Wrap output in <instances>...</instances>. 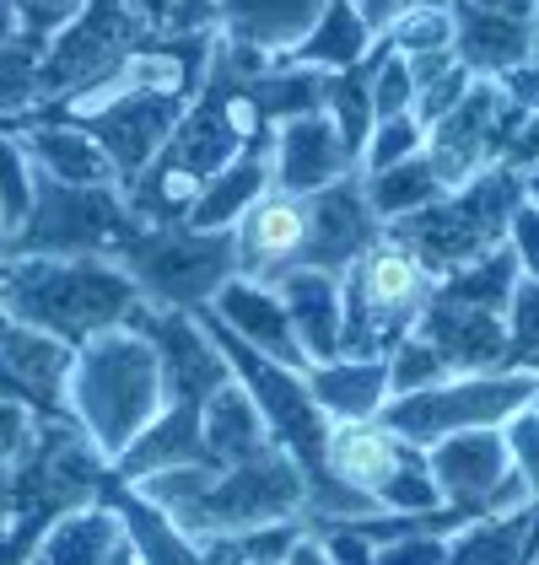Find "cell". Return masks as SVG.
<instances>
[{
	"instance_id": "cell-41",
	"label": "cell",
	"mask_w": 539,
	"mask_h": 565,
	"mask_svg": "<svg viewBox=\"0 0 539 565\" xmlns=\"http://www.w3.org/2000/svg\"><path fill=\"white\" fill-rule=\"evenodd\" d=\"M507 372H539V280L524 275L507 302Z\"/></svg>"
},
{
	"instance_id": "cell-20",
	"label": "cell",
	"mask_w": 539,
	"mask_h": 565,
	"mask_svg": "<svg viewBox=\"0 0 539 565\" xmlns=\"http://www.w3.org/2000/svg\"><path fill=\"white\" fill-rule=\"evenodd\" d=\"M0 361L17 377V388H22L28 409L39 420L65 415V383H71V361H76V350L65 340H54L44 329H28L11 312H0Z\"/></svg>"
},
{
	"instance_id": "cell-34",
	"label": "cell",
	"mask_w": 539,
	"mask_h": 565,
	"mask_svg": "<svg viewBox=\"0 0 539 565\" xmlns=\"http://www.w3.org/2000/svg\"><path fill=\"white\" fill-rule=\"evenodd\" d=\"M361 189H367V205H372V216L383 221V226L415 216V211H426V205H437L448 194V183L426 162V151L404 157V162L383 168V173H361Z\"/></svg>"
},
{
	"instance_id": "cell-36",
	"label": "cell",
	"mask_w": 539,
	"mask_h": 565,
	"mask_svg": "<svg viewBox=\"0 0 539 565\" xmlns=\"http://www.w3.org/2000/svg\"><path fill=\"white\" fill-rule=\"evenodd\" d=\"M308 533V522H265V527H237V533H211L194 539L205 565H286V555L297 550V539Z\"/></svg>"
},
{
	"instance_id": "cell-21",
	"label": "cell",
	"mask_w": 539,
	"mask_h": 565,
	"mask_svg": "<svg viewBox=\"0 0 539 565\" xmlns=\"http://www.w3.org/2000/svg\"><path fill=\"white\" fill-rule=\"evenodd\" d=\"M453 11V54L469 76L501 82L507 71L535 60V28L518 17H496V11H475L464 0H448Z\"/></svg>"
},
{
	"instance_id": "cell-9",
	"label": "cell",
	"mask_w": 539,
	"mask_h": 565,
	"mask_svg": "<svg viewBox=\"0 0 539 565\" xmlns=\"http://www.w3.org/2000/svg\"><path fill=\"white\" fill-rule=\"evenodd\" d=\"M329 475L367 495L378 512H426L443 507L426 447L394 436L383 420H335L329 431Z\"/></svg>"
},
{
	"instance_id": "cell-7",
	"label": "cell",
	"mask_w": 539,
	"mask_h": 565,
	"mask_svg": "<svg viewBox=\"0 0 539 565\" xmlns=\"http://www.w3.org/2000/svg\"><path fill=\"white\" fill-rule=\"evenodd\" d=\"M151 39H157V28L146 22L140 0H87L44 44V60H39V108L97 87L103 76L130 65Z\"/></svg>"
},
{
	"instance_id": "cell-22",
	"label": "cell",
	"mask_w": 539,
	"mask_h": 565,
	"mask_svg": "<svg viewBox=\"0 0 539 565\" xmlns=\"http://www.w3.org/2000/svg\"><path fill=\"white\" fill-rule=\"evenodd\" d=\"M200 409H205V404H162V415L114 458V479L140 484L146 475L183 469V463H205V469H211V458H205V431H200Z\"/></svg>"
},
{
	"instance_id": "cell-57",
	"label": "cell",
	"mask_w": 539,
	"mask_h": 565,
	"mask_svg": "<svg viewBox=\"0 0 539 565\" xmlns=\"http://www.w3.org/2000/svg\"><path fill=\"white\" fill-rule=\"evenodd\" d=\"M529 205H539V168H529Z\"/></svg>"
},
{
	"instance_id": "cell-47",
	"label": "cell",
	"mask_w": 539,
	"mask_h": 565,
	"mask_svg": "<svg viewBox=\"0 0 539 565\" xmlns=\"http://www.w3.org/2000/svg\"><path fill=\"white\" fill-rule=\"evenodd\" d=\"M448 561V539H426V533H410V539H389L372 550V565H443Z\"/></svg>"
},
{
	"instance_id": "cell-55",
	"label": "cell",
	"mask_w": 539,
	"mask_h": 565,
	"mask_svg": "<svg viewBox=\"0 0 539 565\" xmlns=\"http://www.w3.org/2000/svg\"><path fill=\"white\" fill-rule=\"evenodd\" d=\"M11 33H22V28H17V6H11V0H0V44H6Z\"/></svg>"
},
{
	"instance_id": "cell-12",
	"label": "cell",
	"mask_w": 539,
	"mask_h": 565,
	"mask_svg": "<svg viewBox=\"0 0 539 565\" xmlns=\"http://www.w3.org/2000/svg\"><path fill=\"white\" fill-rule=\"evenodd\" d=\"M524 130V108H512L507 103V92L501 82H486V76H475V87L458 97V108L443 114L432 130H426V162L437 168V178L458 189V183H469L475 173H486L496 168L501 157H507V146H512V135Z\"/></svg>"
},
{
	"instance_id": "cell-11",
	"label": "cell",
	"mask_w": 539,
	"mask_h": 565,
	"mask_svg": "<svg viewBox=\"0 0 539 565\" xmlns=\"http://www.w3.org/2000/svg\"><path fill=\"white\" fill-rule=\"evenodd\" d=\"M303 512H308V479H303V469L281 447H265L260 458H249L237 469H222L211 479V490L200 501H189L173 522L189 539H211V533H237V527L292 522Z\"/></svg>"
},
{
	"instance_id": "cell-44",
	"label": "cell",
	"mask_w": 539,
	"mask_h": 565,
	"mask_svg": "<svg viewBox=\"0 0 539 565\" xmlns=\"http://www.w3.org/2000/svg\"><path fill=\"white\" fill-rule=\"evenodd\" d=\"M415 103V76H410V60L404 54H389L372 76V125L378 119H394V114H410Z\"/></svg>"
},
{
	"instance_id": "cell-31",
	"label": "cell",
	"mask_w": 539,
	"mask_h": 565,
	"mask_svg": "<svg viewBox=\"0 0 539 565\" xmlns=\"http://www.w3.org/2000/svg\"><path fill=\"white\" fill-rule=\"evenodd\" d=\"M119 539H125L119 512L108 501H92V507H76L60 522H49L44 539L33 544V555L22 565H103Z\"/></svg>"
},
{
	"instance_id": "cell-30",
	"label": "cell",
	"mask_w": 539,
	"mask_h": 565,
	"mask_svg": "<svg viewBox=\"0 0 539 565\" xmlns=\"http://www.w3.org/2000/svg\"><path fill=\"white\" fill-rule=\"evenodd\" d=\"M378 44V33L367 28L351 0H324L318 22L308 28V39L297 49H286L275 65H297V71H351L357 60H367V49Z\"/></svg>"
},
{
	"instance_id": "cell-32",
	"label": "cell",
	"mask_w": 539,
	"mask_h": 565,
	"mask_svg": "<svg viewBox=\"0 0 539 565\" xmlns=\"http://www.w3.org/2000/svg\"><path fill=\"white\" fill-rule=\"evenodd\" d=\"M389 54H394V44L378 39L367 49V60H357L351 71H324V114L335 119V130H340L351 157H361V146L372 135V76Z\"/></svg>"
},
{
	"instance_id": "cell-48",
	"label": "cell",
	"mask_w": 539,
	"mask_h": 565,
	"mask_svg": "<svg viewBox=\"0 0 539 565\" xmlns=\"http://www.w3.org/2000/svg\"><path fill=\"white\" fill-rule=\"evenodd\" d=\"M507 243H512V254H518V264H524V275H535V280H539V205H529V200H524V211L512 216Z\"/></svg>"
},
{
	"instance_id": "cell-16",
	"label": "cell",
	"mask_w": 539,
	"mask_h": 565,
	"mask_svg": "<svg viewBox=\"0 0 539 565\" xmlns=\"http://www.w3.org/2000/svg\"><path fill=\"white\" fill-rule=\"evenodd\" d=\"M265 157H270V189L297 194V200H308L318 189L340 183L346 173H357V157L346 151V140H340L329 114L286 119V125L275 130Z\"/></svg>"
},
{
	"instance_id": "cell-54",
	"label": "cell",
	"mask_w": 539,
	"mask_h": 565,
	"mask_svg": "<svg viewBox=\"0 0 539 565\" xmlns=\"http://www.w3.org/2000/svg\"><path fill=\"white\" fill-rule=\"evenodd\" d=\"M286 565H335V561L324 555V544H318L314 533H303V539H297V550L286 555Z\"/></svg>"
},
{
	"instance_id": "cell-1",
	"label": "cell",
	"mask_w": 539,
	"mask_h": 565,
	"mask_svg": "<svg viewBox=\"0 0 539 565\" xmlns=\"http://www.w3.org/2000/svg\"><path fill=\"white\" fill-rule=\"evenodd\" d=\"M135 302H140V291L114 259L6 254L0 264V312L65 340L71 350L108 329H125Z\"/></svg>"
},
{
	"instance_id": "cell-33",
	"label": "cell",
	"mask_w": 539,
	"mask_h": 565,
	"mask_svg": "<svg viewBox=\"0 0 539 565\" xmlns=\"http://www.w3.org/2000/svg\"><path fill=\"white\" fill-rule=\"evenodd\" d=\"M265 194H270V157H237V162H226L222 173L200 189V200L189 211V226L232 232L237 221L249 216V205L265 200Z\"/></svg>"
},
{
	"instance_id": "cell-6",
	"label": "cell",
	"mask_w": 539,
	"mask_h": 565,
	"mask_svg": "<svg viewBox=\"0 0 539 565\" xmlns=\"http://www.w3.org/2000/svg\"><path fill=\"white\" fill-rule=\"evenodd\" d=\"M432 286L437 280L410 259L394 237H378L340 275V355L389 361L415 334Z\"/></svg>"
},
{
	"instance_id": "cell-3",
	"label": "cell",
	"mask_w": 539,
	"mask_h": 565,
	"mask_svg": "<svg viewBox=\"0 0 539 565\" xmlns=\"http://www.w3.org/2000/svg\"><path fill=\"white\" fill-rule=\"evenodd\" d=\"M65 415L114 463L162 415V377H157L151 345L135 329H108L87 345H76L71 383H65Z\"/></svg>"
},
{
	"instance_id": "cell-23",
	"label": "cell",
	"mask_w": 539,
	"mask_h": 565,
	"mask_svg": "<svg viewBox=\"0 0 539 565\" xmlns=\"http://www.w3.org/2000/svg\"><path fill=\"white\" fill-rule=\"evenodd\" d=\"M324 0H216V33L281 60L286 49L308 39Z\"/></svg>"
},
{
	"instance_id": "cell-14",
	"label": "cell",
	"mask_w": 539,
	"mask_h": 565,
	"mask_svg": "<svg viewBox=\"0 0 539 565\" xmlns=\"http://www.w3.org/2000/svg\"><path fill=\"white\" fill-rule=\"evenodd\" d=\"M432 458V479L443 490V501L458 507H475V512H518L529 507V484L512 469V452H507V436L501 426H480V431H458L443 436L437 447H426Z\"/></svg>"
},
{
	"instance_id": "cell-19",
	"label": "cell",
	"mask_w": 539,
	"mask_h": 565,
	"mask_svg": "<svg viewBox=\"0 0 539 565\" xmlns=\"http://www.w3.org/2000/svg\"><path fill=\"white\" fill-rule=\"evenodd\" d=\"M303 232H308V200L270 189L265 200H254L249 216L232 226V243H237V275L265 280L270 286L275 275H286V269L297 264Z\"/></svg>"
},
{
	"instance_id": "cell-10",
	"label": "cell",
	"mask_w": 539,
	"mask_h": 565,
	"mask_svg": "<svg viewBox=\"0 0 539 565\" xmlns=\"http://www.w3.org/2000/svg\"><path fill=\"white\" fill-rule=\"evenodd\" d=\"M130 226L125 189H82L39 173L33 211L6 237V254H54V259H114V243Z\"/></svg>"
},
{
	"instance_id": "cell-50",
	"label": "cell",
	"mask_w": 539,
	"mask_h": 565,
	"mask_svg": "<svg viewBox=\"0 0 539 565\" xmlns=\"http://www.w3.org/2000/svg\"><path fill=\"white\" fill-rule=\"evenodd\" d=\"M168 33H216V0H173Z\"/></svg>"
},
{
	"instance_id": "cell-2",
	"label": "cell",
	"mask_w": 539,
	"mask_h": 565,
	"mask_svg": "<svg viewBox=\"0 0 539 565\" xmlns=\"http://www.w3.org/2000/svg\"><path fill=\"white\" fill-rule=\"evenodd\" d=\"M108 475H114V463L92 447V436L71 415L33 420L28 447L11 463V518H6L0 565L28 561L49 522H60L76 507H92L103 495Z\"/></svg>"
},
{
	"instance_id": "cell-56",
	"label": "cell",
	"mask_w": 539,
	"mask_h": 565,
	"mask_svg": "<svg viewBox=\"0 0 539 565\" xmlns=\"http://www.w3.org/2000/svg\"><path fill=\"white\" fill-rule=\"evenodd\" d=\"M103 565H140V555H135V544H130V539H119V544H114V555H108Z\"/></svg>"
},
{
	"instance_id": "cell-28",
	"label": "cell",
	"mask_w": 539,
	"mask_h": 565,
	"mask_svg": "<svg viewBox=\"0 0 539 565\" xmlns=\"http://www.w3.org/2000/svg\"><path fill=\"white\" fill-rule=\"evenodd\" d=\"M443 565H539V501L458 527Z\"/></svg>"
},
{
	"instance_id": "cell-26",
	"label": "cell",
	"mask_w": 539,
	"mask_h": 565,
	"mask_svg": "<svg viewBox=\"0 0 539 565\" xmlns=\"http://www.w3.org/2000/svg\"><path fill=\"white\" fill-rule=\"evenodd\" d=\"M97 501H108V507L119 512V527H125V539L135 544L140 565H205L200 544H194V539H189V533H183L162 507H151L135 484H125V479L108 475V484H103V495H97Z\"/></svg>"
},
{
	"instance_id": "cell-5",
	"label": "cell",
	"mask_w": 539,
	"mask_h": 565,
	"mask_svg": "<svg viewBox=\"0 0 539 565\" xmlns=\"http://www.w3.org/2000/svg\"><path fill=\"white\" fill-rule=\"evenodd\" d=\"M114 264L140 291V302L173 307V312H205L226 280L237 275V243L232 232H200V226H157L135 221L114 243Z\"/></svg>"
},
{
	"instance_id": "cell-51",
	"label": "cell",
	"mask_w": 539,
	"mask_h": 565,
	"mask_svg": "<svg viewBox=\"0 0 539 565\" xmlns=\"http://www.w3.org/2000/svg\"><path fill=\"white\" fill-rule=\"evenodd\" d=\"M501 162H512L518 173H529V168H539V108L524 119V130L512 135V146H507V157Z\"/></svg>"
},
{
	"instance_id": "cell-40",
	"label": "cell",
	"mask_w": 539,
	"mask_h": 565,
	"mask_svg": "<svg viewBox=\"0 0 539 565\" xmlns=\"http://www.w3.org/2000/svg\"><path fill=\"white\" fill-rule=\"evenodd\" d=\"M33 178H39V168L22 151V140L0 135V237H11L33 211Z\"/></svg>"
},
{
	"instance_id": "cell-49",
	"label": "cell",
	"mask_w": 539,
	"mask_h": 565,
	"mask_svg": "<svg viewBox=\"0 0 539 565\" xmlns=\"http://www.w3.org/2000/svg\"><path fill=\"white\" fill-rule=\"evenodd\" d=\"M501 92H507V103L524 108V119H529V114L539 108V60L518 65V71H507V76H501Z\"/></svg>"
},
{
	"instance_id": "cell-43",
	"label": "cell",
	"mask_w": 539,
	"mask_h": 565,
	"mask_svg": "<svg viewBox=\"0 0 539 565\" xmlns=\"http://www.w3.org/2000/svg\"><path fill=\"white\" fill-rule=\"evenodd\" d=\"M453 372L443 366V355L426 345L421 334H410L394 355H389V398H400V393H421V388H437V383H448Z\"/></svg>"
},
{
	"instance_id": "cell-13",
	"label": "cell",
	"mask_w": 539,
	"mask_h": 565,
	"mask_svg": "<svg viewBox=\"0 0 539 565\" xmlns=\"http://www.w3.org/2000/svg\"><path fill=\"white\" fill-rule=\"evenodd\" d=\"M125 329H135L151 355H157V377H162V404H205L216 388L232 383L222 345L205 334V323L194 312H173V307L135 302L125 318Z\"/></svg>"
},
{
	"instance_id": "cell-38",
	"label": "cell",
	"mask_w": 539,
	"mask_h": 565,
	"mask_svg": "<svg viewBox=\"0 0 539 565\" xmlns=\"http://www.w3.org/2000/svg\"><path fill=\"white\" fill-rule=\"evenodd\" d=\"M39 60H44V39L33 33H11L0 44V114L39 119Z\"/></svg>"
},
{
	"instance_id": "cell-46",
	"label": "cell",
	"mask_w": 539,
	"mask_h": 565,
	"mask_svg": "<svg viewBox=\"0 0 539 565\" xmlns=\"http://www.w3.org/2000/svg\"><path fill=\"white\" fill-rule=\"evenodd\" d=\"M11 6H17V28L49 44V39H54V33H60L87 0H11Z\"/></svg>"
},
{
	"instance_id": "cell-29",
	"label": "cell",
	"mask_w": 539,
	"mask_h": 565,
	"mask_svg": "<svg viewBox=\"0 0 539 565\" xmlns=\"http://www.w3.org/2000/svg\"><path fill=\"white\" fill-rule=\"evenodd\" d=\"M303 383L329 420H378V409L389 404V361L335 355L324 366H308Z\"/></svg>"
},
{
	"instance_id": "cell-8",
	"label": "cell",
	"mask_w": 539,
	"mask_h": 565,
	"mask_svg": "<svg viewBox=\"0 0 539 565\" xmlns=\"http://www.w3.org/2000/svg\"><path fill=\"white\" fill-rule=\"evenodd\" d=\"M535 398H539V372H469V377H448L437 388L389 398L378 409V420L394 436L415 441V447H437L443 436L507 426Z\"/></svg>"
},
{
	"instance_id": "cell-60",
	"label": "cell",
	"mask_w": 539,
	"mask_h": 565,
	"mask_svg": "<svg viewBox=\"0 0 539 565\" xmlns=\"http://www.w3.org/2000/svg\"><path fill=\"white\" fill-rule=\"evenodd\" d=\"M535 404H539V398H535Z\"/></svg>"
},
{
	"instance_id": "cell-52",
	"label": "cell",
	"mask_w": 539,
	"mask_h": 565,
	"mask_svg": "<svg viewBox=\"0 0 539 565\" xmlns=\"http://www.w3.org/2000/svg\"><path fill=\"white\" fill-rule=\"evenodd\" d=\"M351 6H357L361 17H367V28H372V33L383 39V33H389V28L400 22V17L410 11V6H415V0H351Z\"/></svg>"
},
{
	"instance_id": "cell-58",
	"label": "cell",
	"mask_w": 539,
	"mask_h": 565,
	"mask_svg": "<svg viewBox=\"0 0 539 565\" xmlns=\"http://www.w3.org/2000/svg\"><path fill=\"white\" fill-rule=\"evenodd\" d=\"M529 28H535V60H539V6H535V17H529Z\"/></svg>"
},
{
	"instance_id": "cell-39",
	"label": "cell",
	"mask_w": 539,
	"mask_h": 565,
	"mask_svg": "<svg viewBox=\"0 0 539 565\" xmlns=\"http://www.w3.org/2000/svg\"><path fill=\"white\" fill-rule=\"evenodd\" d=\"M383 39H389L394 54H404V60H421V54H443V49H453L448 0H415Z\"/></svg>"
},
{
	"instance_id": "cell-27",
	"label": "cell",
	"mask_w": 539,
	"mask_h": 565,
	"mask_svg": "<svg viewBox=\"0 0 539 565\" xmlns=\"http://www.w3.org/2000/svg\"><path fill=\"white\" fill-rule=\"evenodd\" d=\"M200 431H205V458H211L216 475H222V469H237V463H249V458H260L265 447H275L270 431H265L260 404L249 398V388H243L237 377L205 398V409H200Z\"/></svg>"
},
{
	"instance_id": "cell-24",
	"label": "cell",
	"mask_w": 539,
	"mask_h": 565,
	"mask_svg": "<svg viewBox=\"0 0 539 565\" xmlns=\"http://www.w3.org/2000/svg\"><path fill=\"white\" fill-rule=\"evenodd\" d=\"M286 302V318L297 329V345L308 350V361L324 366L340 355V275L324 269H286L270 280Z\"/></svg>"
},
{
	"instance_id": "cell-4",
	"label": "cell",
	"mask_w": 539,
	"mask_h": 565,
	"mask_svg": "<svg viewBox=\"0 0 539 565\" xmlns=\"http://www.w3.org/2000/svg\"><path fill=\"white\" fill-rule=\"evenodd\" d=\"M524 200H529V173H518L512 162H496L469 183L448 189L437 205H426L404 221H389L383 237H394L432 280H443L453 269L496 254L512 232V216L524 211Z\"/></svg>"
},
{
	"instance_id": "cell-25",
	"label": "cell",
	"mask_w": 539,
	"mask_h": 565,
	"mask_svg": "<svg viewBox=\"0 0 539 565\" xmlns=\"http://www.w3.org/2000/svg\"><path fill=\"white\" fill-rule=\"evenodd\" d=\"M17 140H22V151L33 157V168L49 173V178H60V183H82V189H119V173H114L108 151H103L87 130L65 125V119H33Z\"/></svg>"
},
{
	"instance_id": "cell-45",
	"label": "cell",
	"mask_w": 539,
	"mask_h": 565,
	"mask_svg": "<svg viewBox=\"0 0 539 565\" xmlns=\"http://www.w3.org/2000/svg\"><path fill=\"white\" fill-rule=\"evenodd\" d=\"M501 436H507V452H512V469L524 475V484H529V495L539 501V404H529V409H518L507 426H501Z\"/></svg>"
},
{
	"instance_id": "cell-35",
	"label": "cell",
	"mask_w": 539,
	"mask_h": 565,
	"mask_svg": "<svg viewBox=\"0 0 539 565\" xmlns=\"http://www.w3.org/2000/svg\"><path fill=\"white\" fill-rule=\"evenodd\" d=\"M518 280H524V264L512 254V243H501V248L486 254V259H475V264H464V269H453V275H443L437 291L453 297V302H464V307H480V312H501V318H507V302H512Z\"/></svg>"
},
{
	"instance_id": "cell-17",
	"label": "cell",
	"mask_w": 539,
	"mask_h": 565,
	"mask_svg": "<svg viewBox=\"0 0 539 565\" xmlns=\"http://www.w3.org/2000/svg\"><path fill=\"white\" fill-rule=\"evenodd\" d=\"M415 334L443 355L453 377H469V372H507V318L501 312H480V307H464L443 297L432 286V297L421 307V323Z\"/></svg>"
},
{
	"instance_id": "cell-15",
	"label": "cell",
	"mask_w": 539,
	"mask_h": 565,
	"mask_svg": "<svg viewBox=\"0 0 539 565\" xmlns=\"http://www.w3.org/2000/svg\"><path fill=\"white\" fill-rule=\"evenodd\" d=\"M383 237V221L372 216L361 173H346L340 183L308 194V232L292 269H324V275H346L351 264Z\"/></svg>"
},
{
	"instance_id": "cell-37",
	"label": "cell",
	"mask_w": 539,
	"mask_h": 565,
	"mask_svg": "<svg viewBox=\"0 0 539 565\" xmlns=\"http://www.w3.org/2000/svg\"><path fill=\"white\" fill-rule=\"evenodd\" d=\"M254 108L265 114L270 125L281 130L286 119H303V114H324V71H297V65H270L249 82Z\"/></svg>"
},
{
	"instance_id": "cell-42",
	"label": "cell",
	"mask_w": 539,
	"mask_h": 565,
	"mask_svg": "<svg viewBox=\"0 0 539 565\" xmlns=\"http://www.w3.org/2000/svg\"><path fill=\"white\" fill-rule=\"evenodd\" d=\"M421 146H426V130L415 125V114L378 119L372 135H367V146H361V157H357V173H383V168H394L404 157H415Z\"/></svg>"
},
{
	"instance_id": "cell-59",
	"label": "cell",
	"mask_w": 539,
	"mask_h": 565,
	"mask_svg": "<svg viewBox=\"0 0 539 565\" xmlns=\"http://www.w3.org/2000/svg\"><path fill=\"white\" fill-rule=\"evenodd\" d=\"M0 264H6V237H0Z\"/></svg>"
},
{
	"instance_id": "cell-18",
	"label": "cell",
	"mask_w": 539,
	"mask_h": 565,
	"mask_svg": "<svg viewBox=\"0 0 539 565\" xmlns=\"http://www.w3.org/2000/svg\"><path fill=\"white\" fill-rule=\"evenodd\" d=\"M211 312H216V318H222L226 329H232L249 350H260V355L281 361V366H292V372H308V366H314V361H308V350L297 345V329H292V318H286L281 291L265 286V280L232 275L222 291H216Z\"/></svg>"
},
{
	"instance_id": "cell-53",
	"label": "cell",
	"mask_w": 539,
	"mask_h": 565,
	"mask_svg": "<svg viewBox=\"0 0 539 565\" xmlns=\"http://www.w3.org/2000/svg\"><path fill=\"white\" fill-rule=\"evenodd\" d=\"M464 6H475V11H496V17H518V22H529L535 17L539 0H464Z\"/></svg>"
}]
</instances>
